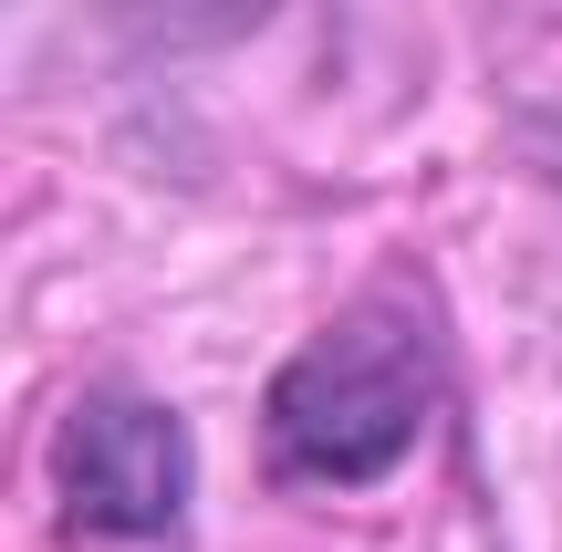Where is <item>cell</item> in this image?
<instances>
[{"instance_id": "obj_2", "label": "cell", "mask_w": 562, "mask_h": 552, "mask_svg": "<svg viewBox=\"0 0 562 552\" xmlns=\"http://www.w3.org/2000/svg\"><path fill=\"white\" fill-rule=\"evenodd\" d=\"M53 480H63V511L83 532L157 542V532L188 521L199 449H188L178 407H157V396H83L53 438Z\"/></svg>"}, {"instance_id": "obj_1", "label": "cell", "mask_w": 562, "mask_h": 552, "mask_svg": "<svg viewBox=\"0 0 562 552\" xmlns=\"http://www.w3.org/2000/svg\"><path fill=\"white\" fill-rule=\"evenodd\" d=\"M427 407H438L427 334L396 313H344L271 375V470L302 491H364L417 449Z\"/></svg>"}]
</instances>
